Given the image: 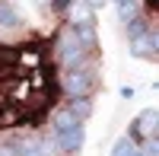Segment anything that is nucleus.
<instances>
[{
  "label": "nucleus",
  "instance_id": "0eeeda50",
  "mask_svg": "<svg viewBox=\"0 0 159 156\" xmlns=\"http://www.w3.org/2000/svg\"><path fill=\"white\" fill-rule=\"evenodd\" d=\"M156 124H159V115H156V108H147L140 115V121H137V131H143L147 137H156Z\"/></svg>",
  "mask_w": 159,
  "mask_h": 156
},
{
  "label": "nucleus",
  "instance_id": "39448f33",
  "mask_svg": "<svg viewBox=\"0 0 159 156\" xmlns=\"http://www.w3.org/2000/svg\"><path fill=\"white\" fill-rule=\"evenodd\" d=\"M70 22H73V29H76V25L96 22V19H92V10L83 3V0H73V3H70Z\"/></svg>",
  "mask_w": 159,
  "mask_h": 156
},
{
  "label": "nucleus",
  "instance_id": "7ed1b4c3",
  "mask_svg": "<svg viewBox=\"0 0 159 156\" xmlns=\"http://www.w3.org/2000/svg\"><path fill=\"white\" fill-rule=\"evenodd\" d=\"M115 13L124 25H130L134 19H140V3L137 0H115Z\"/></svg>",
  "mask_w": 159,
  "mask_h": 156
},
{
  "label": "nucleus",
  "instance_id": "f8f14e48",
  "mask_svg": "<svg viewBox=\"0 0 159 156\" xmlns=\"http://www.w3.org/2000/svg\"><path fill=\"white\" fill-rule=\"evenodd\" d=\"M115 156H137V147H134V140H130V137L118 140V147H115Z\"/></svg>",
  "mask_w": 159,
  "mask_h": 156
},
{
  "label": "nucleus",
  "instance_id": "6e6552de",
  "mask_svg": "<svg viewBox=\"0 0 159 156\" xmlns=\"http://www.w3.org/2000/svg\"><path fill=\"white\" fill-rule=\"evenodd\" d=\"M16 57H19V54H16V48H7V45L0 48V76L10 73L13 67H16Z\"/></svg>",
  "mask_w": 159,
  "mask_h": 156
},
{
  "label": "nucleus",
  "instance_id": "20e7f679",
  "mask_svg": "<svg viewBox=\"0 0 159 156\" xmlns=\"http://www.w3.org/2000/svg\"><path fill=\"white\" fill-rule=\"evenodd\" d=\"M57 147L61 150H70V153L80 150V147H83V127L76 124V127H70V131H61L57 134Z\"/></svg>",
  "mask_w": 159,
  "mask_h": 156
},
{
  "label": "nucleus",
  "instance_id": "dca6fc26",
  "mask_svg": "<svg viewBox=\"0 0 159 156\" xmlns=\"http://www.w3.org/2000/svg\"><path fill=\"white\" fill-rule=\"evenodd\" d=\"M38 3H48V0H38Z\"/></svg>",
  "mask_w": 159,
  "mask_h": 156
},
{
  "label": "nucleus",
  "instance_id": "9b49d317",
  "mask_svg": "<svg viewBox=\"0 0 159 156\" xmlns=\"http://www.w3.org/2000/svg\"><path fill=\"white\" fill-rule=\"evenodd\" d=\"M19 16H16V10H13L10 3H0V25H16Z\"/></svg>",
  "mask_w": 159,
  "mask_h": 156
},
{
  "label": "nucleus",
  "instance_id": "ddd939ff",
  "mask_svg": "<svg viewBox=\"0 0 159 156\" xmlns=\"http://www.w3.org/2000/svg\"><path fill=\"white\" fill-rule=\"evenodd\" d=\"M147 156H159V147H156V137H150V144H147Z\"/></svg>",
  "mask_w": 159,
  "mask_h": 156
},
{
  "label": "nucleus",
  "instance_id": "f03ea898",
  "mask_svg": "<svg viewBox=\"0 0 159 156\" xmlns=\"http://www.w3.org/2000/svg\"><path fill=\"white\" fill-rule=\"evenodd\" d=\"M92 89V73L89 70H67L64 76V93L70 99H86Z\"/></svg>",
  "mask_w": 159,
  "mask_h": 156
},
{
  "label": "nucleus",
  "instance_id": "f257e3e1",
  "mask_svg": "<svg viewBox=\"0 0 159 156\" xmlns=\"http://www.w3.org/2000/svg\"><path fill=\"white\" fill-rule=\"evenodd\" d=\"M61 64L67 70H83V64H86V51L76 45L73 29H64L61 32Z\"/></svg>",
  "mask_w": 159,
  "mask_h": 156
},
{
  "label": "nucleus",
  "instance_id": "1a4fd4ad",
  "mask_svg": "<svg viewBox=\"0 0 159 156\" xmlns=\"http://www.w3.org/2000/svg\"><path fill=\"white\" fill-rule=\"evenodd\" d=\"M70 115H73V121L80 124L83 118H89V115H92V102H89V99H73V108H70Z\"/></svg>",
  "mask_w": 159,
  "mask_h": 156
},
{
  "label": "nucleus",
  "instance_id": "2eb2a0df",
  "mask_svg": "<svg viewBox=\"0 0 159 156\" xmlns=\"http://www.w3.org/2000/svg\"><path fill=\"white\" fill-rule=\"evenodd\" d=\"M67 3H70V0H54V10H57V13H64V7H67Z\"/></svg>",
  "mask_w": 159,
  "mask_h": 156
},
{
  "label": "nucleus",
  "instance_id": "9d476101",
  "mask_svg": "<svg viewBox=\"0 0 159 156\" xmlns=\"http://www.w3.org/2000/svg\"><path fill=\"white\" fill-rule=\"evenodd\" d=\"M54 127H57V134H61V131H70V127H76V121H73L70 112H57V115H54Z\"/></svg>",
  "mask_w": 159,
  "mask_h": 156
},
{
  "label": "nucleus",
  "instance_id": "4468645a",
  "mask_svg": "<svg viewBox=\"0 0 159 156\" xmlns=\"http://www.w3.org/2000/svg\"><path fill=\"white\" fill-rule=\"evenodd\" d=\"M83 3H86L89 10H96V7H102V3H105V0H83Z\"/></svg>",
  "mask_w": 159,
  "mask_h": 156
},
{
  "label": "nucleus",
  "instance_id": "423d86ee",
  "mask_svg": "<svg viewBox=\"0 0 159 156\" xmlns=\"http://www.w3.org/2000/svg\"><path fill=\"white\" fill-rule=\"evenodd\" d=\"M73 38H76V45L80 48H96V22H89V25H76L73 29Z\"/></svg>",
  "mask_w": 159,
  "mask_h": 156
}]
</instances>
